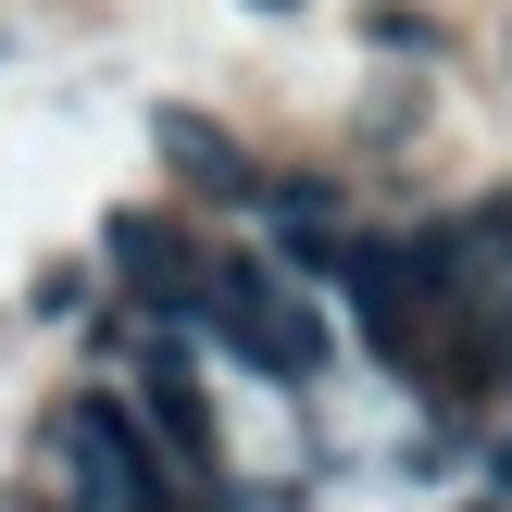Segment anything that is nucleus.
Segmentation results:
<instances>
[{
	"label": "nucleus",
	"mask_w": 512,
	"mask_h": 512,
	"mask_svg": "<svg viewBox=\"0 0 512 512\" xmlns=\"http://www.w3.org/2000/svg\"><path fill=\"white\" fill-rule=\"evenodd\" d=\"M125 275H138L163 313H200V275L175 263V238H150V225H125Z\"/></svg>",
	"instance_id": "4"
},
{
	"label": "nucleus",
	"mask_w": 512,
	"mask_h": 512,
	"mask_svg": "<svg viewBox=\"0 0 512 512\" xmlns=\"http://www.w3.org/2000/svg\"><path fill=\"white\" fill-rule=\"evenodd\" d=\"M200 325H213L238 363H263V375H288V388H313V363H325V338H313V313H300L288 288H275L263 263H213L200 275Z\"/></svg>",
	"instance_id": "1"
},
{
	"label": "nucleus",
	"mask_w": 512,
	"mask_h": 512,
	"mask_svg": "<svg viewBox=\"0 0 512 512\" xmlns=\"http://www.w3.org/2000/svg\"><path fill=\"white\" fill-rule=\"evenodd\" d=\"M138 400H150V463H163L175 488H213V400H200V375H188L175 338L138 350Z\"/></svg>",
	"instance_id": "3"
},
{
	"label": "nucleus",
	"mask_w": 512,
	"mask_h": 512,
	"mask_svg": "<svg viewBox=\"0 0 512 512\" xmlns=\"http://www.w3.org/2000/svg\"><path fill=\"white\" fill-rule=\"evenodd\" d=\"M63 475L88 512H163V463L138 450V425H125V400H63Z\"/></svg>",
	"instance_id": "2"
}]
</instances>
